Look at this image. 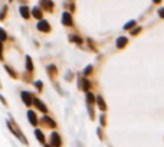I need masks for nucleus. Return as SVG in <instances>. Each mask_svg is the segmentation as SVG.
Here are the masks:
<instances>
[{
  "label": "nucleus",
  "mask_w": 164,
  "mask_h": 147,
  "mask_svg": "<svg viewBox=\"0 0 164 147\" xmlns=\"http://www.w3.org/2000/svg\"><path fill=\"white\" fill-rule=\"evenodd\" d=\"M20 15L25 17V19H29V16H30V12H29V7H26V6H22L20 7Z\"/></svg>",
  "instance_id": "obj_9"
},
{
  "label": "nucleus",
  "mask_w": 164,
  "mask_h": 147,
  "mask_svg": "<svg viewBox=\"0 0 164 147\" xmlns=\"http://www.w3.org/2000/svg\"><path fill=\"white\" fill-rule=\"evenodd\" d=\"M42 121H43V123H46V124L48 125H49V127H55V121H53V120L52 118H49V117H45V118L43 120H42Z\"/></svg>",
  "instance_id": "obj_14"
},
{
  "label": "nucleus",
  "mask_w": 164,
  "mask_h": 147,
  "mask_svg": "<svg viewBox=\"0 0 164 147\" xmlns=\"http://www.w3.org/2000/svg\"><path fill=\"white\" fill-rule=\"evenodd\" d=\"M4 68H6V71H7V72H9L10 75H12V78H16V72H15V71H13V69H12V68H10V66H9V65H6V66H4Z\"/></svg>",
  "instance_id": "obj_18"
},
{
  "label": "nucleus",
  "mask_w": 164,
  "mask_h": 147,
  "mask_svg": "<svg viewBox=\"0 0 164 147\" xmlns=\"http://www.w3.org/2000/svg\"><path fill=\"white\" fill-rule=\"evenodd\" d=\"M35 85L37 87V90H42V87H43V84H42L40 81H36V82H35Z\"/></svg>",
  "instance_id": "obj_23"
},
{
  "label": "nucleus",
  "mask_w": 164,
  "mask_h": 147,
  "mask_svg": "<svg viewBox=\"0 0 164 147\" xmlns=\"http://www.w3.org/2000/svg\"><path fill=\"white\" fill-rule=\"evenodd\" d=\"M32 103H33L35 105H36L37 108L40 110V111H42V113H48V108H46V105H45V104L42 103L40 100H37V98H33V100H32Z\"/></svg>",
  "instance_id": "obj_3"
},
{
  "label": "nucleus",
  "mask_w": 164,
  "mask_h": 147,
  "mask_svg": "<svg viewBox=\"0 0 164 147\" xmlns=\"http://www.w3.org/2000/svg\"><path fill=\"white\" fill-rule=\"evenodd\" d=\"M50 146H61V137L58 133H52L50 134Z\"/></svg>",
  "instance_id": "obj_2"
},
{
  "label": "nucleus",
  "mask_w": 164,
  "mask_h": 147,
  "mask_svg": "<svg viewBox=\"0 0 164 147\" xmlns=\"http://www.w3.org/2000/svg\"><path fill=\"white\" fill-rule=\"evenodd\" d=\"M32 15H33L36 19H42V10H40L39 7H35V9L32 10Z\"/></svg>",
  "instance_id": "obj_11"
},
{
  "label": "nucleus",
  "mask_w": 164,
  "mask_h": 147,
  "mask_svg": "<svg viewBox=\"0 0 164 147\" xmlns=\"http://www.w3.org/2000/svg\"><path fill=\"white\" fill-rule=\"evenodd\" d=\"M153 2H154V3H160L161 0H153Z\"/></svg>",
  "instance_id": "obj_28"
},
{
  "label": "nucleus",
  "mask_w": 164,
  "mask_h": 147,
  "mask_svg": "<svg viewBox=\"0 0 164 147\" xmlns=\"http://www.w3.org/2000/svg\"><path fill=\"white\" fill-rule=\"evenodd\" d=\"M22 100H23V103L26 104V105H30L32 104V100H33V98H32V95L29 94V92H22Z\"/></svg>",
  "instance_id": "obj_7"
},
{
  "label": "nucleus",
  "mask_w": 164,
  "mask_h": 147,
  "mask_svg": "<svg viewBox=\"0 0 164 147\" xmlns=\"http://www.w3.org/2000/svg\"><path fill=\"white\" fill-rule=\"evenodd\" d=\"M62 23L65 26H72V16H71V13H63L62 15Z\"/></svg>",
  "instance_id": "obj_4"
},
{
  "label": "nucleus",
  "mask_w": 164,
  "mask_h": 147,
  "mask_svg": "<svg viewBox=\"0 0 164 147\" xmlns=\"http://www.w3.org/2000/svg\"><path fill=\"white\" fill-rule=\"evenodd\" d=\"M6 38H7V35H6V32L3 30V29L0 28V41L3 42V41H6Z\"/></svg>",
  "instance_id": "obj_19"
},
{
  "label": "nucleus",
  "mask_w": 164,
  "mask_h": 147,
  "mask_svg": "<svg viewBox=\"0 0 164 147\" xmlns=\"http://www.w3.org/2000/svg\"><path fill=\"white\" fill-rule=\"evenodd\" d=\"M99 121H101V125H105V117H104V116H101Z\"/></svg>",
  "instance_id": "obj_26"
},
{
  "label": "nucleus",
  "mask_w": 164,
  "mask_h": 147,
  "mask_svg": "<svg viewBox=\"0 0 164 147\" xmlns=\"http://www.w3.org/2000/svg\"><path fill=\"white\" fill-rule=\"evenodd\" d=\"M28 118H29V121H30V124H32V125H36V124H37L36 114H35L33 111H30V110L28 111Z\"/></svg>",
  "instance_id": "obj_8"
},
{
  "label": "nucleus",
  "mask_w": 164,
  "mask_h": 147,
  "mask_svg": "<svg viewBox=\"0 0 164 147\" xmlns=\"http://www.w3.org/2000/svg\"><path fill=\"white\" fill-rule=\"evenodd\" d=\"M89 87H91L89 81H87V79H84V81H82V90L88 91V90H89Z\"/></svg>",
  "instance_id": "obj_16"
},
{
  "label": "nucleus",
  "mask_w": 164,
  "mask_h": 147,
  "mask_svg": "<svg viewBox=\"0 0 164 147\" xmlns=\"http://www.w3.org/2000/svg\"><path fill=\"white\" fill-rule=\"evenodd\" d=\"M26 68H28V71H33V65H32L30 56H26Z\"/></svg>",
  "instance_id": "obj_15"
},
{
  "label": "nucleus",
  "mask_w": 164,
  "mask_h": 147,
  "mask_svg": "<svg viewBox=\"0 0 164 147\" xmlns=\"http://www.w3.org/2000/svg\"><path fill=\"white\" fill-rule=\"evenodd\" d=\"M71 41L76 42V43H82V39H81V38H78V36H72V38H71Z\"/></svg>",
  "instance_id": "obj_21"
},
{
  "label": "nucleus",
  "mask_w": 164,
  "mask_h": 147,
  "mask_svg": "<svg viewBox=\"0 0 164 147\" xmlns=\"http://www.w3.org/2000/svg\"><path fill=\"white\" fill-rule=\"evenodd\" d=\"M6 10H7V7H3V10H2V13H0V20H3V19H4V15H6Z\"/></svg>",
  "instance_id": "obj_22"
},
{
  "label": "nucleus",
  "mask_w": 164,
  "mask_h": 147,
  "mask_svg": "<svg viewBox=\"0 0 164 147\" xmlns=\"http://www.w3.org/2000/svg\"><path fill=\"white\" fill-rule=\"evenodd\" d=\"M96 100V103H98V105H99V108H101V111H105V103H104V100H102V97H96L95 98Z\"/></svg>",
  "instance_id": "obj_12"
},
{
  "label": "nucleus",
  "mask_w": 164,
  "mask_h": 147,
  "mask_svg": "<svg viewBox=\"0 0 164 147\" xmlns=\"http://www.w3.org/2000/svg\"><path fill=\"white\" fill-rule=\"evenodd\" d=\"M140 30H141V28H135V29H134V30H131V35H137V33H138Z\"/></svg>",
  "instance_id": "obj_25"
},
{
  "label": "nucleus",
  "mask_w": 164,
  "mask_h": 147,
  "mask_svg": "<svg viewBox=\"0 0 164 147\" xmlns=\"http://www.w3.org/2000/svg\"><path fill=\"white\" fill-rule=\"evenodd\" d=\"M125 45H127V38H118V41H117V46L118 48H124Z\"/></svg>",
  "instance_id": "obj_13"
},
{
  "label": "nucleus",
  "mask_w": 164,
  "mask_h": 147,
  "mask_svg": "<svg viewBox=\"0 0 164 147\" xmlns=\"http://www.w3.org/2000/svg\"><path fill=\"white\" fill-rule=\"evenodd\" d=\"M37 29L42 30V32H49L50 30V26H49V23H48L46 20H40V22L37 23Z\"/></svg>",
  "instance_id": "obj_5"
},
{
  "label": "nucleus",
  "mask_w": 164,
  "mask_h": 147,
  "mask_svg": "<svg viewBox=\"0 0 164 147\" xmlns=\"http://www.w3.org/2000/svg\"><path fill=\"white\" fill-rule=\"evenodd\" d=\"M158 16H160V17H163V19H164V7H161V9L158 10Z\"/></svg>",
  "instance_id": "obj_24"
},
{
  "label": "nucleus",
  "mask_w": 164,
  "mask_h": 147,
  "mask_svg": "<svg viewBox=\"0 0 164 147\" xmlns=\"http://www.w3.org/2000/svg\"><path fill=\"white\" fill-rule=\"evenodd\" d=\"M35 134H36V138L40 141V143L45 144V136H43V133L40 131V130H36V131H35Z\"/></svg>",
  "instance_id": "obj_10"
},
{
  "label": "nucleus",
  "mask_w": 164,
  "mask_h": 147,
  "mask_svg": "<svg viewBox=\"0 0 164 147\" xmlns=\"http://www.w3.org/2000/svg\"><path fill=\"white\" fill-rule=\"evenodd\" d=\"M40 6L42 7H45L46 10H52V7H53V2L52 0H40Z\"/></svg>",
  "instance_id": "obj_6"
},
{
  "label": "nucleus",
  "mask_w": 164,
  "mask_h": 147,
  "mask_svg": "<svg viewBox=\"0 0 164 147\" xmlns=\"http://www.w3.org/2000/svg\"><path fill=\"white\" fill-rule=\"evenodd\" d=\"M87 100H88V104H92V103H94V100H95V97H94V95L91 94L89 91L87 92Z\"/></svg>",
  "instance_id": "obj_17"
},
{
  "label": "nucleus",
  "mask_w": 164,
  "mask_h": 147,
  "mask_svg": "<svg viewBox=\"0 0 164 147\" xmlns=\"http://www.w3.org/2000/svg\"><path fill=\"white\" fill-rule=\"evenodd\" d=\"M7 125H9V128H10V130H12V131H13V134H15L16 137L19 138V140L22 141V143L28 144V140H26V138H25V136L22 134V131L19 130V127H16V125L13 124V121H7Z\"/></svg>",
  "instance_id": "obj_1"
},
{
  "label": "nucleus",
  "mask_w": 164,
  "mask_h": 147,
  "mask_svg": "<svg viewBox=\"0 0 164 147\" xmlns=\"http://www.w3.org/2000/svg\"><path fill=\"white\" fill-rule=\"evenodd\" d=\"M134 25H135V22H134V20H131V22H128L127 25L124 26V29H131V28H134Z\"/></svg>",
  "instance_id": "obj_20"
},
{
  "label": "nucleus",
  "mask_w": 164,
  "mask_h": 147,
  "mask_svg": "<svg viewBox=\"0 0 164 147\" xmlns=\"http://www.w3.org/2000/svg\"><path fill=\"white\" fill-rule=\"evenodd\" d=\"M2 50H3V48H2V41H0V59H2Z\"/></svg>",
  "instance_id": "obj_27"
}]
</instances>
